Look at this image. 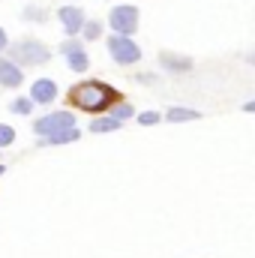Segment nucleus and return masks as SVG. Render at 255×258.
I'll return each instance as SVG.
<instances>
[{
  "label": "nucleus",
  "mask_w": 255,
  "mask_h": 258,
  "mask_svg": "<svg viewBox=\"0 0 255 258\" xmlns=\"http://www.w3.org/2000/svg\"><path fill=\"white\" fill-rule=\"evenodd\" d=\"M21 81H24L21 66L6 60V57H0V87H18Z\"/></svg>",
  "instance_id": "obj_9"
},
{
  "label": "nucleus",
  "mask_w": 255,
  "mask_h": 258,
  "mask_svg": "<svg viewBox=\"0 0 255 258\" xmlns=\"http://www.w3.org/2000/svg\"><path fill=\"white\" fill-rule=\"evenodd\" d=\"M111 117H117V120L123 123L126 117H132V105H126V102H117V105L111 108Z\"/></svg>",
  "instance_id": "obj_16"
},
{
  "label": "nucleus",
  "mask_w": 255,
  "mask_h": 258,
  "mask_svg": "<svg viewBox=\"0 0 255 258\" xmlns=\"http://www.w3.org/2000/svg\"><path fill=\"white\" fill-rule=\"evenodd\" d=\"M138 81H144V84H150V81H153V75H150V72H141V75H138Z\"/></svg>",
  "instance_id": "obj_22"
},
{
  "label": "nucleus",
  "mask_w": 255,
  "mask_h": 258,
  "mask_svg": "<svg viewBox=\"0 0 255 258\" xmlns=\"http://www.w3.org/2000/svg\"><path fill=\"white\" fill-rule=\"evenodd\" d=\"M9 108H12L15 114H21V117H24V114H30V111H33V99H27V96H21V99H15V102H12Z\"/></svg>",
  "instance_id": "obj_15"
},
{
  "label": "nucleus",
  "mask_w": 255,
  "mask_h": 258,
  "mask_svg": "<svg viewBox=\"0 0 255 258\" xmlns=\"http://www.w3.org/2000/svg\"><path fill=\"white\" fill-rule=\"evenodd\" d=\"M57 15H60V24H63L69 39H75L84 30V9H78V6H60Z\"/></svg>",
  "instance_id": "obj_7"
},
{
  "label": "nucleus",
  "mask_w": 255,
  "mask_h": 258,
  "mask_svg": "<svg viewBox=\"0 0 255 258\" xmlns=\"http://www.w3.org/2000/svg\"><path fill=\"white\" fill-rule=\"evenodd\" d=\"M159 63L162 69H168V72H189L192 69V60L186 54H174V51H162L159 54Z\"/></svg>",
  "instance_id": "obj_10"
},
{
  "label": "nucleus",
  "mask_w": 255,
  "mask_h": 258,
  "mask_svg": "<svg viewBox=\"0 0 255 258\" xmlns=\"http://www.w3.org/2000/svg\"><path fill=\"white\" fill-rule=\"evenodd\" d=\"M120 102V93L105 84V81H81L69 90V105L87 111V114H102Z\"/></svg>",
  "instance_id": "obj_1"
},
{
  "label": "nucleus",
  "mask_w": 255,
  "mask_h": 258,
  "mask_svg": "<svg viewBox=\"0 0 255 258\" xmlns=\"http://www.w3.org/2000/svg\"><path fill=\"white\" fill-rule=\"evenodd\" d=\"M81 33H84V39H87V42H93V39H99L102 24H99V21H84V30H81Z\"/></svg>",
  "instance_id": "obj_14"
},
{
  "label": "nucleus",
  "mask_w": 255,
  "mask_h": 258,
  "mask_svg": "<svg viewBox=\"0 0 255 258\" xmlns=\"http://www.w3.org/2000/svg\"><path fill=\"white\" fill-rule=\"evenodd\" d=\"M9 57H12V63H18V66H36V63H48L51 51L42 42H36V39H21V42H12Z\"/></svg>",
  "instance_id": "obj_2"
},
{
  "label": "nucleus",
  "mask_w": 255,
  "mask_h": 258,
  "mask_svg": "<svg viewBox=\"0 0 255 258\" xmlns=\"http://www.w3.org/2000/svg\"><path fill=\"white\" fill-rule=\"evenodd\" d=\"M21 15H24V21H45V12H42V9H36V6H27Z\"/></svg>",
  "instance_id": "obj_18"
},
{
  "label": "nucleus",
  "mask_w": 255,
  "mask_h": 258,
  "mask_svg": "<svg viewBox=\"0 0 255 258\" xmlns=\"http://www.w3.org/2000/svg\"><path fill=\"white\" fill-rule=\"evenodd\" d=\"M3 171H6V168H3V165H0V177H3Z\"/></svg>",
  "instance_id": "obj_24"
},
{
  "label": "nucleus",
  "mask_w": 255,
  "mask_h": 258,
  "mask_svg": "<svg viewBox=\"0 0 255 258\" xmlns=\"http://www.w3.org/2000/svg\"><path fill=\"white\" fill-rule=\"evenodd\" d=\"M72 126H75L72 111H51V114H45V117L36 120L33 132L42 135V138H54V135H60V132H66V129H72Z\"/></svg>",
  "instance_id": "obj_4"
},
{
  "label": "nucleus",
  "mask_w": 255,
  "mask_h": 258,
  "mask_svg": "<svg viewBox=\"0 0 255 258\" xmlns=\"http://www.w3.org/2000/svg\"><path fill=\"white\" fill-rule=\"evenodd\" d=\"M201 114L198 111H192V108H171L168 111V120L171 123H183V120H198Z\"/></svg>",
  "instance_id": "obj_12"
},
{
  "label": "nucleus",
  "mask_w": 255,
  "mask_h": 258,
  "mask_svg": "<svg viewBox=\"0 0 255 258\" xmlns=\"http://www.w3.org/2000/svg\"><path fill=\"white\" fill-rule=\"evenodd\" d=\"M9 48V39H6V30L0 27V51H6Z\"/></svg>",
  "instance_id": "obj_20"
},
{
  "label": "nucleus",
  "mask_w": 255,
  "mask_h": 258,
  "mask_svg": "<svg viewBox=\"0 0 255 258\" xmlns=\"http://www.w3.org/2000/svg\"><path fill=\"white\" fill-rule=\"evenodd\" d=\"M243 111H246V114H255V99H249V102L243 105Z\"/></svg>",
  "instance_id": "obj_21"
},
{
  "label": "nucleus",
  "mask_w": 255,
  "mask_h": 258,
  "mask_svg": "<svg viewBox=\"0 0 255 258\" xmlns=\"http://www.w3.org/2000/svg\"><path fill=\"white\" fill-rule=\"evenodd\" d=\"M15 141V129L6 126V123H0V147H6V144H12Z\"/></svg>",
  "instance_id": "obj_17"
},
{
  "label": "nucleus",
  "mask_w": 255,
  "mask_h": 258,
  "mask_svg": "<svg viewBox=\"0 0 255 258\" xmlns=\"http://www.w3.org/2000/svg\"><path fill=\"white\" fill-rule=\"evenodd\" d=\"M246 60H249V63H252V66H255V51H252V54H249V57H246Z\"/></svg>",
  "instance_id": "obj_23"
},
{
  "label": "nucleus",
  "mask_w": 255,
  "mask_h": 258,
  "mask_svg": "<svg viewBox=\"0 0 255 258\" xmlns=\"http://www.w3.org/2000/svg\"><path fill=\"white\" fill-rule=\"evenodd\" d=\"M108 54L114 57V63H120V66H129V63L141 60V48L132 42V36H120V33L108 36Z\"/></svg>",
  "instance_id": "obj_3"
},
{
  "label": "nucleus",
  "mask_w": 255,
  "mask_h": 258,
  "mask_svg": "<svg viewBox=\"0 0 255 258\" xmlns=\"http://www.w3.org/2000/svg\"><path fill=\"white\" fill-rule=\"evenodd\" d=\"M108 27L114 30V33H120V36H132L135 30H138V9L135 6H114L111 9V15H108Z\"/></svg>",
  "instance_id": "obj_5"
},
{
  "label": "nucleus",
  "mask_w": 255,
  "mask_h": 258,
  "mask_svg": "<svg viewBox=\"0 0 255 258\" xmlns=\"http://www.w3.org/2000/svg\"><path fill=\"white\" fill-rule=\"evenodd\" d=\"M114 129H120V120L111 117V114H99V117H93V123H90V132H114Z\"/></svg>",
  "instance_id": "obj_11"
},
{
  "label": "nucleus",
  "mask_w": 255,
  "mask_h": 258,
  "mask_svg": "<svg viewBox=\"0 0 255 258\" xmlns=\"http://www.w3.org/2000/svg\"><path fill=\"white\" fill-rule=\"evenodd\" d=\"M60 54H66V63H69L72 72H84V69L90 66V57H87V51L81 48L78 39H66V42H60Z\"/></svg>",
  "instance_id": "obj_6"
},
{
  "label": "nucleus",
  "mask_w": 255,
  "mask_h": 258,
  "mask_svg": "<svg viewBox=\"0 0 255 258\" xmlns=\"http://www.w3.org/2000/svg\"><path fill=\"white\" fill-rule=\"evenodd\" d=\"M30 99H33L36 105H48V102H54V99H57V84H54L51 78H36L33 87H30Z\"/></svg>",
  "instance_id": "obj_8"
},
{
  "label": "nucleus",
  "mask_w": 255,
  "mask_h": 258,
  "mask_svg": "<svg viewBox=\"0 0 255 258\" xmlns=\"http://www.w3.org/2000/svg\"><path fill=\"white\" fill-rule=\"evenodd\" d=\"M81 132H78V126H72V129H66V132H60V135H54V138H42L45 144H69V141H75Z\"/></svg>",
  "instance_id": "obj_13"
},
{
  "label": "nucleus",
  "mask_w": 255,
  "mask_h": 258,
  "mask_svg": "<svg viewBox=\"0 0 255 258\" xmlns=\"http://www.w3.org/2000/svg\"><path fill=\"white\" fill-rule=\"evenodd\" d=\"M138 123H141V126H153V123H159V114H156V111H141V114H138Z\"/></svg>",
  "instance_id": "obj_19"
}]
</instances>
